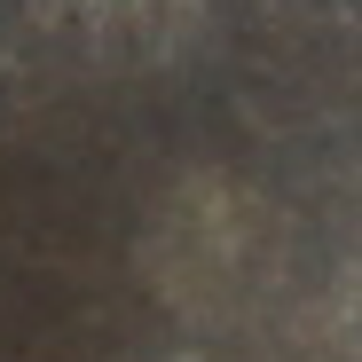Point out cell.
Returning <instances> with one entry per match:
<instances>
[{
  "mask_svg": "<svg viewBox=\"0 0 362 362\" xmlns=\"http://www.w3.org/2000/svg\"><path fill=\"white\" fill-rule=\"evenodd\" d=\"M8 8H16V0H0V16H8Z\"/></svg>",
  "mask_w": 362,
  "mask_h": 362,
  "instance_id": "cell-1",
  "label": "cell"
}]
</instances>
